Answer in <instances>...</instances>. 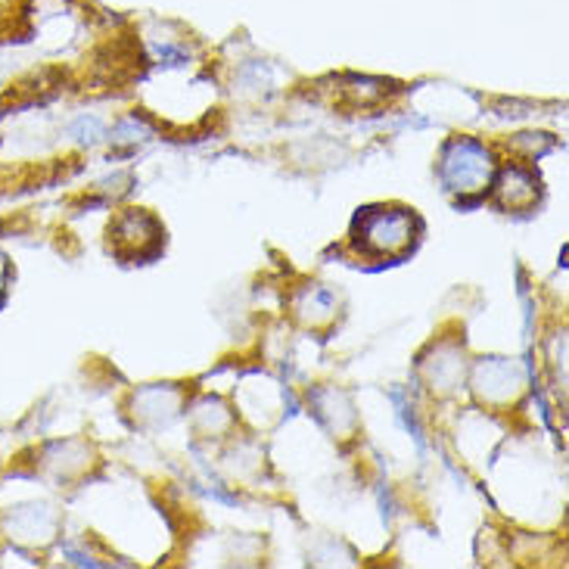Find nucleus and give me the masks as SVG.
<instances>
[{
  "mask_svg": "<svg viewBox=\"0 0 569 569\" xmlns=\"http://www.w3.org/2000/svg\"><path fill=\"white\" fill-rule=\"evenodd\" d=\"M352 243L368 259H399L415 243V216L405 209H368L355 221Z\"/></svg>",
  "mask_w": 569,
  "mask_h": 569,
  "instance_id": "1",
  "label": "nucleus"
},
{
  "mask_svg": "<svg viewBox=\"0 0 569 569\" xmlns=\"http://www.w3.org/2000/svg\"><path fill=\"white\" fill-rule=\"evenodd\" d=\"M495 187H498V197H501L505 209H523L539 197V181L523 169H508Z\"/></svg>",
  "mask_w": 569,
  "mask_h": 569,
  "instance_id": "3",
  "label": "nucleus"
},
{
  "mask_svg": "<svg viewBox=\"0 0 569 569\" xmlns=\"http://www.w3.org/2000/svg\"><path fill=\"white\" fill-rule=\"evenodd\" d=\"M442 181L448 190L470 197L492 181V159L489 150L477 140H455L442 156Z\"/></svg>",
  "mask_w": 569,
  "mask_h": 569,
  "instance_id": "2",
  "label": "nucleus"
},
{
  "mask_svg": "<svg viewBox=\"0 0 569 569\" xmlns=\"http://www.w3.org/2000/svg\"><path fill=\"white\" fill-rule=\"evenodd\" d=\"M7 278H10V264H7V256L0 252V296L7 290Z\"/></svg>",
  "mask_w": 569,
  "mask_h": 569,
  "instance_id": "4",
  "label": "nucleus"
}]
</instances>
